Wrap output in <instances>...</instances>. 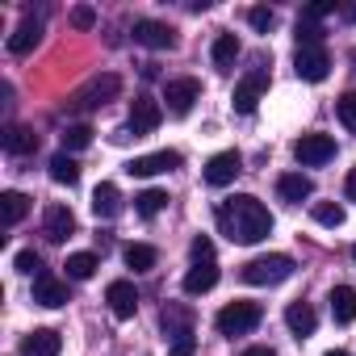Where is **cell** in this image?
Wrapping results in <instances>:
<instances>
[{
  "label": "cell",
  "instance_id": "6da1fadb",
  "mask_svg": "<svg viewBox=\"0 0 356 356\" xmlns=\"http://www.w3.org/2000/svg\"><path fill=\"white\" fill-rule=\"evenodd\" d=\"M218 227L231 243H260V239L273 235V214L260 197L235 193V197L218 202Z\"/></svg>",
  "mask_w": 356,
  "mask_h": 356
},
{
  "label": "cell",
  "instance_id": "7a4b0ae2",
  "mask_svg": "<svg viewBox=\"0 0 356 356\" xmlns=\"http://www.w3.org/2000/svg\"><path fill=\"white\" fill-rule=\"evenodd\" d=\"M293 277V260L285 252H273V256H256L243 264V281L248 285H281Z\"/></svg>",
  "mask_w": 356,
  "mask_h": 356
},
{
  "label": "cell",
  "instance_id": "3957f363",
  "mask_svg": "<svg viewBox=\"0 0 356 356\" xmlns=\"http://www.w3.org/2000/svg\"><path fill=\"white\" fill-rule=\"evenodd\" d=\"M260 318H264V310H260L256 302H227V306L218 310V318H214V323H218V331H222V335H231V339H235V335L256 331V327H260Z\"/></svg>",
  "mask_w": 356,
  "mask_h": 356
},
{
  "label": "cell",
  "instance_id": "277c9868",
  "mask_svg": "<svg viewBox=\"0 0 356 356\" xmlns=\"http://www.w3.org/2000/svg\"><path fill=\"white\" fill-rule=\"evenodd\" d=\"M118 92H122V80H118L113 72H105V76H92L80 92H72V105H76V109H97V105L113 101Z\"/></svg>",
  "mask_w": 356,
  "mask_h": 356
},
{
  "label": "cell",
  "instance_id": "5b68a950",
  "mask_svg": "<svg viewBox=\"0 0 356 356\" xmlns=\"http://www.w3.org/2000/svg\"><path fill=\"white\" fill-rule=\"evenodd\" d=\"M264 88H268V67H252V72L235 84V97H231V101H235V113H256Z\"/></svg>",
  "mask_w": 356,
  "mask_h": 356
},
{
  "label": "cell",
  "instance_id": "8992f818",
  "mask_svg": "<svg viewBox=\"0 0 356 356\" xmlns=\"http://www.w3.org/2000/svg\"><path fill=\"white\" fill-rule=\"evenodd\" d=\"M331 155H335V138H331V134H302V138L293 143V159H298L302 168H323Z\"/></svg>",
  "mask_w": 356,
  "mask_h": 356
},
{
  "label": "cell",
  "instance_id": "52a82bcc",
  "mask_svg": "<svg viewBox=\"0 0 356 356\" xmlns=\"http://www.w3.org/2000/svg\"><path fill=\"white\" fill-rule=\"evenodd\" d=\"M293 72H298V80H310V84L327 80V72H331V55H327V47H298V55H293Z\"/></svg>",
  "mask_w": 356,
  "mask_h": 356
},
{
  "label": "cell",
  "instance_id": "ba28073f",
  "mask_svg": "<svg viewBox=\"0 0 356 356\" xmlns=\"http://www.w3.org/2000/svg\"><path fill=\"white\" fill-rule=\"evenodd\" d=\"M163 122V105L155 101V97H134L130 101V122H126V130L138 138V134H151L155 126Z\"/></svg>",
  "mask_w": 356,
  "mask_h": 356
},
{
  "label": "cell",
  "instance_id": "9c48e42d",
  "mask_svg": "<svg viewBox=\"0 0 356 356\" xmlns=\"http://www.w3.org/2000/svg\"><path fill=\"white\" fill-rule=\"evenodd\" d=\"M197 97H202V84H197L193 76H185V80H168V88H163L168 113H176V118H185V113L197 105Z\"/></svg>",
  "mask_w": 356,
  "mask_h": 356
},
{
  "label": "cell",
  "instance_id": "30bf717a",
  "mask_svg": "<svg viewBox=\"0 0 356 356\" xmlns=\"http://www.w3.org/2000/svg\"><path fill=\"white\" fill-rule=\"evenodd\" d=\"M134 42H143V47H151V51H172V47H176V30H172L168 22L143 17V22H134Z\"/></svg>",
  "mask_w": 356,
  "mask_h": 356
},
{
  "label": "cell",
  "instance_id": "8fae6325",
  "mask_svg": "<svg viewBox=\"0 0 356 356\" xmlns=\"http://www.w3.org/2000/svg\"><path fill=\"white\" fill-rule=\"evenodd\" d=\"M239 168H243L239 151H218V155H210V163H206V185H214V189L231 185L235 176H239Z\"/></svg>",
  "mask_w": 356,
  "mask_h": 356
},
{
  "label": "cell",
  "instance_id": "7c38bea8",
  "mask_svg": "<svg viewBox=\"0 0 356 356\" xmlns=\"http://www.w3.org/2000/svg\"><path fill=\"white\" fill-rule=\"evenodd\" d=\"M42 227H47V239L51 243H63V239H72L76 235V214H72V206H47V218H42Z\"/></svg>",
  "mask_w": 356,
  "mask_h": 356
},
{
  "label": "cell",
  "instance_id": "4fadbf2b",
  "mask_svg": "<svg viewBox=\"0 0 356 356\" xmlns=\"http://www.w3.org/2000/svg\"><path fill=\"white\" fill-rule=\"evenodd\" d=\"M105 302H109L113 318H134V310H138V289H134L130 281H109Z\"/></svg>",
  "mask_w": 356,
  "mask_h": 356
},
{
  "label": "cell",
  "instance_id": "5bb4252c",
  "mask_svg": "<svg viewBox=\"0 0 356 356\" xmlns=\"http://www.w3.org/2000/svg\"><path fill=\"white\" fill-rule=\"evenodd\" d=\"M181 168V151H151V155H138L126 172L130 176H159V172H172Z\"/></svg>",
  "mask_w": 356,
  "mask_h": 356
},
{
  "label": "cell",
  "instance_id": "9a60e30c",
  "mask_svg": "<svg viewBox=\"0 0 356 356\" xmlns=\"http://www.w3.org/2000/svg\"><path fill=\"white\" fill-rule=\"evenodd\" d=\"M181 285H185V293H189V298H202V293H210V289L218 285V264H214V260H202V264H193V268L185 273V281H181Z\"/></svg>",
  "mask_w": 356,
  "mask_h": 356
},
{
  "label": "cell",
  "instance_id": "2e32d148",
  "mask_svg": "<svg viewBox=\"0 0 356 356\" xmlns=\"http://www.w3.org/2000/svg\"><path fill=\"white\" fill-rule=\"evenodd\" d=\"M34 302L47 306V310H59V306L67 302V281H59V277H51V273L34 277Z\"/></svg>",
  "mask_w": 356,
  "mask_h": 356
},
{
  "label": "cell",
  "instance_id": "e0dca14e",
  "mask_svg": "<svg viewBox=\"0 0 356 356\" xmlns=\"http://www.w3.org/2000/svg\"><path fill=\"white\" fill-rule=\"evenodd\" d=\"M59 352H63V339L51 327H38L22 339V356H59Z\"/></svg>",
  "mask_w": 356,
  "mask_h": 356
},
{
  "label": "cell",
  "instance_id": "ac0fdd59",
  "mask_svg": "<svg viewBox=\"0 0 356 356\" xmlns=\"http://www.w3.org/2000/svg\"><path fill=\"white\" fill-rule=\"evenodd\" d=\"M277 193H281V202L302 206V202L314 193V181H310V176H302V172H285L281 181H277Z\"/></svg>",
  "mask_w": 356,
  "mask_h": 356
},
{
  "label": "cell",
  "instance_id": "d6986e66",
  "mask_svg": "<svg viewBox=\"0 0 356 356\" xmlns=\"http://www.w3.org/2000/svg\"><path fill=\"white\" fill-rule=\"evenodd\" d=\"M38 42H42V22H38V17H26V22L9 34V51H13V55H30Z\"/></svg>",
  "mask_w": 356,
  "mask_h": 356
},
{
  "label": "cell",
  "instance_id": "ffe728a7",
  "mask_svg": "<svg viewBox=\"0 0 356 356\" xmlns=\"http://www.w3.org/2000/svg\"><path fill=\"white\" fill-rule=\"evenodd\" d=\"M285 327H289L298 339H306V335H314V327H318V314H314L306 302H289V306H285Z\"/></svg>",
  "mask_w": 356,
  "mask_h": 356
},
{
  "label": "cell",
  "instance_id": "44dd1931",
  "mask_svg": "<svg viewBox=\"0 0 356 356\" xmlns=\"http://www.w3.org/2000/svg\"><path fill=\"white\" fill-rule=\"evenodd\" d=\"M118 210H122V193H118V185L101 181V185L92 189V214H97V218H118Z\"/></svg>",
  "mask_w": 356,
  "mask_h": 356
},
{
  "label": "cell",
  "instance_id": "7402d4cb",
  "mask_svg": "<svg viewBox=\"0 0 356 356\" xmlns=\"http://www.w3.org/2000/svg\"><path fill=\"white\" fill-rule=\"evenodd\" d=\"M331 314H335L339 327L356 323V289H352V285H335V289H331Z\"/></svg>",
  "mask_w": 356,
  "mask_h": 356
},
{
  "label": "cell",
  "instance_id": "603a6c76",
  "mask_svg": "<svg viewBox=\"0 0 356 356\" xmlns=\"http://www.w3.org/2000/svg\"><path fill=\"white\" fill-rule=\"evenodd\" d=\"M26 214H30V197L26 193H17V189L0 193V218H5V227H17Z\"/></svg>",
  "mask_w": 356,
  "mask_h": 356
},
{
  "label": "cell",
  "instance_id": "cb8c5ba5",
  "mask_svg": "<svg viewBox=\"0 0 356 356\" xmlns=\"http://www.w3.org/2000/svg\"><path fill=\"white\" fill-rule=\"evenodd\" d=\"M0 143H5V151H9V155H30V151L38 147V134H34V130H26V126H9Z\"/></svg>",
  "mask_w": 356,
  "mask_h": 356
},
{
  "label": "cell",
  "instance_id": "d4e9b609",
  "mask_svg": "<svg viewBox=\"0 0 356 356\" xmlns=\"http://www.w3.org/2000/svg\"><path fill=\"white\" fill-rule=\"evenodd\" d=\"M51 181H55V185H67V189L80 181V163H76L67 151H59V155L51 159Z\"/></svg>",
  "mask_w": 356,
  "mask_h": 356
},
{
  "label": "cell",
  "instance_id": "484cf974",
  "mask_svg": "<svg viewBox=\"0 0 356 356\" xmlns=\"http://www.w3.org/2000/svg\"><path fill=\"white\" fill-rule=\"evenodd\" d=\"M235 55H239V38H235V34H218V38H214V47H210L214 67H231V63H235Z\"/></svg>",
  "mask_w": 356,
  "mask_h": 356
},
{
  "label": "cell",
  "instance_id": "4316f807",
  "mask_svg": "<svg viewBox=\"0 0 356 356\" xmlns=\"http://www.w3.org/2000/svg\"><path fill=\"white\" fill-rule=\"evenodd\" d=\"M122 256H126V264H130L134 273H147V268H155V260H159L155 248H147V243H126Z\"/></svg>",
  "mask_w": 356,
  "mask_h": 356
},
{
  "label": "cell",
  "instance_id": "83f0119b",
  "mask_svg": "<svg viewBox=\"0 0 356 356\" xmlns=\"http://www.w3.org/2000/svg\"><path fill=\"white\" fill-rule=\"evenodd\" d=\"M63 268H67V277H72V281H88V277L97 273V256H92V252H72Z\"/></svg>",
  "mask_w": 356,
  "mask_h": 356
},
{
  "label": "cell",
  "instance_id": "f1b7e54d",
  "mask_svg": "<svg viewBox=\"0 0 356 356\" xmlns=\"http://www.w3.org/2000/svg\"><path fill=\"white\" fill-rule=\"evenodd\" d=\"M163 206H168V193H163V189H143V193L134 197V210H138L143 218H155Z\"/></svg>",
  "mask_w": 356,
  "mask_h": 356
},
{
  "label": "cell",
  "instance_id": "f546056e",
  "mask_svg": "<svg viewBox=\"0 0 356 356\" xmlns=\"http://www.w3.org/2000/svg\"><path fill=\"white\" fill-rule=\"evenodd\" d=\"M343 218H348V214H343L339 202H318V206H314V222H318V227H331V231H335V227H343Z\"/></svg>",
  "mask_w": 356,
  "mask_h": 356
},
{
  "label": "cell",
  "instance_id": "4dcf8cb0",
  "mask_svg": "<svg viewBox=\"0 0 356 356\" xmlns=\"http://www.w3.org/2000/svg\"><path fill=\"white\" fill-rule=\"evenodd\" d=\"M88 143H92V126L76 122V126H67V130H63V151H84Z\"/></svg>",
  "mask_w": 356,
  "mask_h": 356
},
{
  "label": "cell",
  "instance_id": "1f68e13d",
  "mask_svg": "<svg viewBox=\"0 0 356 356\" xmlns=\"http://www.w3.org/2000/svg\"><path fill=\"white\" fill-rule=\"evenodd\" d=\"M298 47H323V26L310 17H298Z\"/></svg>",
  "mask_w": 356,
  "mask_h": 356
},
{
  "label": "cell",
  "instance_id": "d6a6232c",
  "mask_svg": "<svg viewBox=\"0 0 356 356\" xmlns=\"http://www.w3.org/2000/svg\"><path fill=\"white\" fill-rule=\"evenodd\" d=\"M197 352V335L193 331H176L172 343H168V356H193Z\"/></svg>",
  "mask_w": 356,
  "mask_h": 356
},
{
  "label": "cell",
  "instance_id": "836d02e7",
  "mask_svg": "<svg viewBox=\"0 0 356 356\" xmlns=\"http://www.w3.org/2000/svg\"><path fill=\"white\" fill-rule=\"evenodd\" d=\"M335 113H339L343 130H352V134H356V92H343V97L335 101Z\"/></svg>",
  "mask_w": 356,
  "mask_h": 356
},
{
  "label": "cell",
  "instance_id": "e575fe53",
  "mask_svg": "<svg viewBox=\"0 0 356 356\" xmlns=\"http://www.w3.org/2000/svg\"><path fill=\"white\" fill-rule=\"evenodd\" d=\"M248 22H252V30H260V34H268V30L277 26V13H273L268 5H256V9H248Z\"/></svg>",
  "mask_w": 356,
  "mask_h": 356
},
{
  "label": "cell",
  "instance_id": "d590c367",
  "mask_svg": "<svg viewBox=\"0 0 356 356\" xmlns=\"http://www.w3.org/2000/svg\"><path fill=\"white\" fill-rule=\"evenodd\" d=\"M13 268H17V273H34V277H42V260H38V252H30V248L13 256Z\"/></svg>",
  "mask_w": 356,
  "mask_h": 356
},
{
  "label": "cell",
  "instance_id": "8d00e7d4",
  "mask_svg": "<svg viewBox=\"0 0 356 356\" xmlns=\"http://www.w3.org/2000/svg\"><path fill=\"white\" fill-rule=\"evenodd\" d=\"M189 252H193V264H202V260H214V243H210L206 235H197V239L189 243Z\"/></svg>",
  "mask_w": 356,
  "mask_h": 356
},
{
  "label": "cell",
  "instance_id": "74e56055",
  "mask_svg": "<svg viewBox=\"0 0 356 356\" xmlns=\"http://www.w3.org/2000/svg\"><path fill=\"white\" fill-rule=\"evenodd\" d=\"M92 22H97V13H92L88 5H76V9H72V26H76V30H92Z\"/></svg>",
  "mask_w": 356,
  "mask_h": 356
},
{
  "label": "cell",
  "instance_id": "f35d334b",
  "mask_svg": "<svg viewBox=\"0 0 356 356\" xmlns=\"http://www.w3.org/2000/svg\"><path fill=\"white\" fill-rule=\"evenodd\" d=\"M343 193H348V202H356V168L348 172V181H343Z\"/></svg>",
  "mask_w": 356,
  "mask_h": 356
},
{
  "label": "cell",
  "instance_id": "ab89813d",
  "mask_svg": "<svg viewBox=\"0 0 356 356\" xmlns=\"http://www.w3.org/2000/svg\"><path fill=\"white\" fill-rule=\"evenodd\" d=\"M243 356H277V352H273V348H264V343H256V348H248Z\"/></svg>",
  "mask_w": 356,
  "mask_h": 356
},
{
  "label": "cell",
  "instance_id": "60d3db41",
  "mask_svg": "<svg viewBox=\"0 0 356 356\" xmlns=\"http://www.w3.org/2000/svg\"><path fill=\"white\" fill-rule=\"evenodd\" d=\"M343 17H348V22H356V5H343Z\"/></svg>",
  "mask_w": 356,
  "mask_h": 356
},
{
  "label": "cell",
  "instance_id": "b9f144b4",
  "mask_svg": "<svg viewBox=\"0 0 356 356\" xmlns=\"http://www.w3.org/2000/svg\"><path fill=\"white\" fill-rule=\"evenodd\" d=\"M327 356H348V352H343V348H331V352H327Z\"/></svg>",
  "mask_w": 356,
  "mask_h": 356
},
{
  "label": "cell",
  "instance_id": "7bdbcfd3",
  "mask_svg": "<svg viewBox=\"0 0 356 356\" xmlns=\"http://www.w3.org/2000/svg\"><path fill=\"white\" fill-rule=\"evenodd\" d=\"M352 260H356V243H352Z\"/></svg>",
  "mask_w": 356,
  "mask_h": 356
},
{
  "label": "cell",
  "instance_id": "ee69618b",
  "mask_svg": "<svg viewBox=\"0 0 356 356\" xmlns=\"http://www.w3.org/2000/svg\"><path fill=\"white\" fill-rule=\"evenodd\" d=\"M352 63H356V47H352Z\"/></svg>",
  "mask_w": 356,
  "mask_h": 356
}]
</instances>
